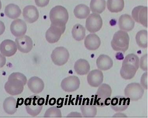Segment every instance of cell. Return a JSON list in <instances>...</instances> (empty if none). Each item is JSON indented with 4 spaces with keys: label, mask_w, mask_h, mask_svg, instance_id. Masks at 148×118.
I'll list each match as a JSON object with an SVG mask.
<instances>
[{
    "label": "cell",
    "mask_w": 148,
    "mask_h": 118,
    "mask_svg": "<svg viewBox=\"0 0 148 118\" xmlns=\"http://www.w3.org/2000/svg\"><path fill=\"white\" fill-rule=\"evenodd\" d=\"M140 67V59L137 55L130 54L127 55L123 62L120 70L121 77L125 80H130L135 75Z\"/></svg>",
    "instance_id": "obj_1"
},
{
    "label": "cell",
    "mask_w": 148,
    "mask_h": 118,
    "mask_svg": "<svg viewBox=\"0 0 148 118\" xmlns=\"http://www.w3.org/2000/svg\"><path fill=\"white\" fill-rule=\"evenodd\" d=\"M112 94V88L108 84H101L92 99V103L96 107L101 108L109 105Z\"/></svg>",
    "instance_id": "obj_2"
},
{
    "label": "cell",
    "mask_w": 148,
    "mask_h": 118,
    "mask_svg": "<svg viewBox=\"0 0 148 118\" xmlns=\"http://www.w3.org/2000/svg\"><path fill=\"white\" fill-rule=\"evenodd\" d=\"M130 37L126 31L119 30L114 34L111 41V46L115 51L125 53L129 47Z\"/></svg>",
    "instance_id": "obj_3"
},
{
    "label": "cell",
    "mask_w": 148,
    "mask_h": 118,
    "mask_svg": "<svg viewBox=\"0 0 148 118\" xmlns=\"http://www.w3.org/2000/svg\"><path fill=\"white\" fill-rule=\"evenodd\" d=\"M44 103V98L36 95L26 98L25 104L27 113L32 116H36L41 112Z\"/></svg>",
    "instance_id": "obj_4"
},
{
    "label": "cell",
    "mask_w": 148,
    "mask_h": 118,
    "mask_svg": "<svg viewBox=\"0 0 148 118\" xmlns=\"http://www.w3.org/2000/svg\"><path fill=\"white\" fill-rule=\"evenodd\" d=\"M49 17L51 23L66 25L68 20L69 14L66 8L57 6L52 9Z\"/></svg>",
    "instance_id": "obj_5"
},
{
    "label": "cell",
    "mask_w": 148,
    "mask_h": 118,
    "mask_svg": "<svg viewBox=\"0 0 148 118\" xmlns=\"http://www.w3.org/2000/svg\"><path fill=\"white\" fill-rule=\"evenodd\" d=\"M66 28V25L51 23L49 28L46 33L47 41L52 44L56 43L65 32Z\"/></svg>",
    "instance_id": "obj_6"
},
{
    "label": "cell",
    "mask_w": 148,
    "mask_h": 118,
    "mask_svg": "<svg viewBox=\"0 0 148 118\" xmlns=\"http://www.w3.org/2000/svg\"><path fill=\"white\" fill-rule=\"evenodd\" d=\"M144 93V89L138 83H130L124 90L125 96L132 101H136L141 99Z\"/></svg>",
    "instance_id": "obj_7"
},
{
    "label": "cell",
    "mask_w": 148,
    "mask_h": 118,
    "mask_svg": "<svg viewBox=\"0 0 148 118\" xmlns=\"http://www.w3.org/2000/svg\"><path fill=\"white\" fill-rule=\"evenodd\" d=\"M23 81L17 79L9 77L8 81L4 86L6 92L12 95H17L21 94L25 85Z\"/></svg>",
    "instance_id": "obj_8"
},
{
    "label": "cell",
    "mask_w": 148,
    "mask_h": 118,
    "mask_svg": "<svg viewBox=\"0 0 148 118\" xmlns=\"http://www.w3.org/2000/svg\"><path fill=\"white\" fill-rule=\"evenodd\" d=\"M51 58L54 64L59 66H62L68 61L69 53L65 47H57L53 51Z\"/></svg>",
    "instance_id": "obj_9"
},
{
    "label": "cell",
    "mask_w": 148,
    "mask_h": 118,
    "mask_svg": "<svg viewBox=\"0 0 148 118\" xmlns=\"http://www.w3.org/2000/svg\"><path fill=\"white\" fill-rule=\"evenodd\" d=\"M103 20L98 14H91L86 20V27L87 30L91 33L97 32L103 26Z\"/></svg>",
    "instance_id": "obj_10"
},
{
    "label": "cell",
    "mask_w": 148,
    "mask_h": 118,
    "mask_svg": "<svg viewBox=\"0 0 148 118\" xmlns=\"http://www.w3.org/2000/svg\"><path fill=\"white\" fill-rule=\"evenodd\" d=\"M148 8L147 6H138L133 9L132 15L133 19L137 22L147 27Z\"/></svg>",
    "instance_id": "obj_11"
},
{
    "label": "cell",
    "mask_w": 148,
    "mask_h": 118,
    "mask_svg": "<svg viewBox=\"0 0 148 118\" xmlns=\"http://www.w3.org/2000/svg\"><path fill=\"white\" fill-rule=\"evenodd\" d=\"M129 98L123 96H116L111 99V108L116 112L123 111L127 110L130 104Z\"/></svg>",
    "instance_id": "obj_12"
},
{
    "label": "cell",
    "mask_w": 148,
    "mask_h": 118,
    "mask_svg": "<svg viewBox=\"0 0 148 118\" xmlns=\"http://www.w3.org/2000/svg\"><path fill=\"white\" fill-rule=\"evenodd\" d=\"M80 84V79L78 77L70 76L62 81L61 86L64 91L73 92L79 89Z\"/></svg>",
    "instance_id": "obj_13"
},
{
    "label": "cell",
    "mask_w": 148,
    "mask_h": 118,
    "mask_svg": "<svg viewBox=\"0 0 148 118\" xmlns=\"http://www.w3.org/2000/svg\"><path fill=\"white\" fill-rule=\"evenodd\" d=\"M16 43L18 50L22 53H29L33 47L32 40L27 35L17 38L16 39Z\"/></svg>",
    "instance_id": "obj_14"
},
{
    "label": "cell",
    "mask_w": 148,
    "mask_h": 118,
    "mask_svg": "<svg viewBox=\"0 0 148 118\" xmlns=\"http://www.w3.org/2000/svg\"><path fill=\"white\" fill-rule=\"evenodd\" d=\"M17 50L16 43L11 40H4L0 45V52L5 57H10L14 56Z\"/></svg>",
    "instance_id": "obj_15"
},
{
    "label": "cell",
    "mask_w": 148,
    "mask_h": 118,
    "mask_svg": "<svg viewBox=\"0 0 148 118\" xmlns=\"http://www.w3.org/2000/svg\"><path fill=\"white\" fill-rule=\"evenodd\" d=\"M104 79L103 73L99 70H92L87 76V81L91 87H97L102 84Z\"/></svg>",
    "instance_id": "obj_16"
},
{
    "label": "cell",
    "mask_w": 148,
    "mask_h": 118,
    "mask_svg": "<svg viewBox=\"0 0 148 118\" xmlns=\"http://www.w3.org/2000/svg\"><path fill=\"white\" fill-rule=\"evenodd\" d=\"M12 33L16 37L24 35L27 31V26L25 22L20 19H17L12 22L10 26Z\"/></svg>",
    "instance_id": "obj_17"
},
{
    "label": "cell",
    "mask_w": 148,
    "mask_h": 118,
    "mask_svg": "<svg viewBox=\"0 0 148 118\" xmlns=\"http://www.w3.org/2000/svg\"><path fill=\"white\" fill-rule=\"evenodd\" d=\"M23 16L26 21L30 23L36 21L39 17V12L36 7L32 5L26 6L23 10Z\"/></svg>",
    "instance_id": "obj_18"
},
{
    "label": "cell",
    "mask_w": 148,
    "mask_h": 118,
    "mask_svg": "<svg viewBox=\"0 0 148 118\" xmlns=\"http://www.w3.org/2000/svg\"><path fill=\"white\" fill-rule=\"evenodd\" d=\"M118 24L119 28L121 30L130 31L133 29L135 22L130 15L123 14L119 17Z\"/></svg>",
    "instance_id": "obj_19"
},
{
    "label": "cell",
    "mask_w": 148,
    "mask_h": 118,
    "mask_svg": "<svg viewBox=\"0 0 148 118\" xmlns=\"http://www.w3.org/2000/svg\"><path fill=\"white\" fill-rule=\"evenodd\" d=\"M85 46L87 49L94 51L98 49L101 44L100 38L96 34H90L87 36L84 40Z\"/></svg>",
    "instance_id": "obj_20"
},
{
    "label": "cell",
    "mask_w": 148,
    "mask_h": 118,
    "mask_svg": "<svg viewBox=\"0 0 148 118\" xmlns=\"http://www.w3.org/2000/svg\"><path fill=\"white\" fill-rule=\"evenodd\" d=\"M27 84L29 89L34 94H40L44 89V83L42 80L38 77H31L28 81Z\"/></svg>",
    "instance_id": "obj_21"
},
{
    "label": "cell",
    "mask_w": 148,
    "mask_h": 118,
    "mask_svg": "<svg viewBox=\"0 0 148 118\" xmlns=\"http://www.w3.org/2000/svg\"><path fill=\"white\" fill-rule=\"evenodd\" d=\"M97 67L101 71H106L112 67V59L109 56L106 55H101L97 58Z\"/></svg>",
    "instance_id": "obj_22"
},
{
    "label": "cell",
    "mask_w": 148,
    "mask_h": 118,
    "mask_svg": "<svg viewBox=\"0 0 148 118\" xmlns=\"http://www.w3.org/2000/svg\"><path fill=\"white\" fill-rule=\"evenodd\" d=\"M74 69L77 74L80 75H85L90 71V64L87 60L81 58L75 63Z\"/></svg>",
    "instance_id": "obj_23"
},
{
    "label": "cell",
    "mask_w": 148,
    "mask_h": 118,
    "mask_svg": "<svg viewBox=\"0 0 148 118\" xmlns=\"http://www.w3.org/2000/svg\"><path fill=\"white\" fill-rule=\"evenodd\" d=\"M80 110L84 117H94L97 115V107L92 103L88 102L83 104L80 106Z\"/></svg>",
    "instance_id": "obj_24"
},
{
    "label": "cell",
    "mask_w": 148,
    "mask_h": 118,
    "mask_svg": "<svg viewBox=\"0 0 148 118\" xmlns=\"http://www.w3.org/2000/svg\"><path fill=\"white\" fill-rule=\"evenodd\" d=\"M3 108L6 113L9 115L14 114L17 111V102L14 97H8L3 103Z\"/></svg>",
    "instance_id": "obj_25"
},
{
    "label": "cell",
    "mask_w": 148,
    "mask_h": 118,
    "mask_svg": "<svg viewBox=\"0 0 148 118\" xmlns=\"http://www.w3.org/2000/svg\"><path fill=\"white\" fill-rule=\"evenodd\" d=\"M5 14L9 18L12 19H16L20 16L21 14V9L16 4H8L5 7Z\"/></svg>",
    "instance_id": "obj_26"
},
{
    "label": "cell",
    "mask_w": 148,
    "mask_h": 118,
    "mask_svg": "<svg viewBox=\"0 0 148 118\" xmlns=\"http://www.w3.org/2000/svg\"><path fill=\"white\" fill-rule=\"evenodd\" d=\"M108 9L112 13H118L123 9L125 6L124 0H108Z\"/></svg>",
    "instance_id": "obj_27"
},
{
    "label": "cell",
    "mask_w": 148,
    "mask_h": 118,
    "mask_svg": "<svg viewBox=\"0 0 148 118\" xmlns=\"http://www.w3.org/2000/svg\"><path fill=\"white\" fill-rule=\"evenodd\" d=\"M90 10L89 7L83 4H79L75 7L74 14L75 16L79 19H85L90 15Z\"/></svg>",
    "instance_id": "obj_28"
},
{
    "label": "cell",
    "mask_w": 148,
    "mask_h": 118,
    "mask_svg": "<svg viewBox=\"0 0 148 118\" xmlns=\"http://www.w3.org/2000/svg\"><path fill=\"white\" fill-rule=\"evenodd\" d=\"M106 6L105 0H91L90 9L95 14H102L105 10Z\"/></svg>",
    "instance_id": "obj_29"
},
{
    "label": "cell",
    "mask_w": 148,
    "mask_h": 118,
    "mask_svg": "<svg viewBox=\"0 0 148 118\" xmlns=\"http://www.w3.org/2000/svg\"><path fill=\"white\" fill-rule=\"evenodd\" d=\"M86 33V29L84 27L79 24L75 25L72 30L73 37L78 41L84 39L85 37Z\"/></svg>",
    "instance_id": "obj_30"
},
{
    "label": "cell",
    "mask_w": 148,
    "mask_h": 118,
    "mask_svg": "<svg viewBox=\"0 0 148 118\" xmlns=\"http://www.w3.org/2000/svg\"><path fill=\"white\" fill-rule=\"evenodd\" d=\"M138 46L142 48L148 47V32L147 30H142L138 31L136 37Z\"/></svg>",
    "instance_id": "obj_31"
},
{
    "label": "cell",
    "mask_w": 148,
    "mask_h": 118,
    "mask_svg": "<svg viewBox=\"0 0 148 118\" xmlns=\"http://www.w3.org/2000/svg\"><path fill=\"white\" fill-rule=\"evenodd\" d=\"M61 111L56 107L49 108L45 114V117H62Z\"/></svg>",
    "instance_id": "obj_32"
},
{
    "label": "cell",
    "mask_w": 148,
    "mask_h": 118,
    "mask_svg": "<svg viewBox=\"0 0 148 118\" xmlns=\"http://www.w3.org/2000/svg\"><path fill=\"white\" fill-rule=\"evenodd\" d=\"M140 68L144 71L148 70V54H146L141 57L140 59Z\"/></svg>",
    "instance_id": "obj_33"
},
{
    "label": "cell",
    "mask_w": 148,
    "mask_h": 118,
    "mask_svg": "<svg viewBox=\"0 0 148 118\" xmlns=\"http://www.w3.org/2000/svg\"><path fill=\"white\" fill-rule=\"evenodd\" d=\"M141 85L144 89H148V72L143 73L141 77Z\"/></svg>",
    "instance_id": "obj_34"
},
{
    "label": "cell",
    "mask_w": 148,
    "mask_h": 118,
    "mask_svg": "<svg viewBox=\"0 0 148 118\" xmlns=\"http://www.w3.org/2000/svg\"><path fill=\"white\" fill-rule=\"evenodd\" d=\"M50 0H35L36 5L38 7H44L49 4Z\"/></svg>",
    "instance_id": "obj_35"
},
{
    "label": "cell",
    "mask_w": 148,
    "mask_h": 118,
    "mask_svg": "<svg viewBox=\"0 0 148 118\" xmlns=\"http://www.w3.org/2000/svg\"><path fill=\"white\" fill-rule=\"evenodd\" d=\"M6 63V57L0 54V68H3Z\"/></svg>",
    "instance_id": "obj_36"
},
{
    "label": "cell",
    "mask_w": 148,
    "mask_h": 118,
    "mask_svg": "<svg viewBox=\"0 0 148 118\" xmlns=\"http://www.w3.org/2000/svg\"><path fill=\"white\" fill-rule=\"evenodd\" d=\"M67 117H82L81 113L77 112L71 113Z\"/></svg>",
    "instance_id": "obj_37"
},
{
    "label": "cell",
    "mask_w": 148,
    "mask_h": 118,
    "mask_svg": "<svg viewBox=\"0 0 148 118\" xmlns=\"http://www.w3.org/2000/svg\"><path fill=\"white\" fill-rule=\"evenodd\" d=\"M5 30V26L4 23L0 21V35L3 34Z\"/></svg>",
    "instance_id": "obj_38"
},
{
    "label": "cell",
    "mask_w": 148,
    "mask_h": 118,
    "mask_svg": "<svg viewBox=\"0 0 148 118\" xmlns=\"http://www.w3.org/2000/svg\"><path fill=\"white\" fill-rule=\"evenodd\" d=\"M123 56L122 54V53L120 52L117 53L116 55V58L118 59L119 60H122V59H123L124 58L120 57V56Z\"/></svg>",
    "instance_id": "obj_39"
},
{
    "label": "cell",
    "mask_w": 148,
    "mask_h": 118,
    "mask_svg": "<svg viewBox=\"0 0 148 118\" xmlns=\"http://www.w3.org/2000/svg\"><path fill=\"white\" fill-rule=\"evenodd\" d=\"M53 101H52V99L50 100L49 104L50 105H53L56 102V99L54 98H53Z\"/></svg>",
    "instance_id": "obj_40"
},
{
    "label": "cell",
    "mask_w": 148,
    "mask_h": 118,
    "mask_svg": "<svg viewBox=\"0 0 148 118\" xmlns=\"http://www.w3.org/2000/svg\"><path fill=\"white\" fill-rule=\"evenodd\" d=\"M2 8V3L1 2V1H0V10H1V9Z\"/></svg>",
    "instance_id": "obj_41"
}]
</instances>
